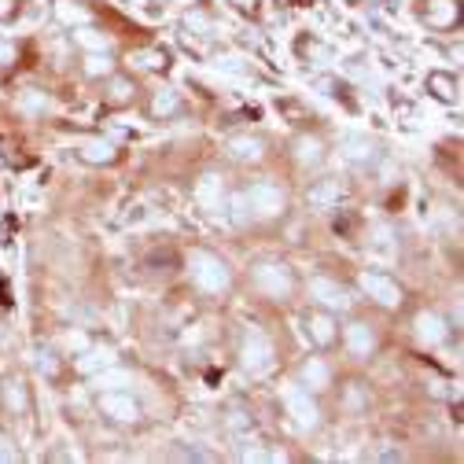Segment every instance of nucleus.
I'll use <instances>...</instances> for the list:
<instances>
[{
    "label": "nucleus",
    "mask_w": 464,
    "mask_h": 464,
    "mask_svg": "<svg viewBox=\"0 0 464 464\" xmlns=\"http://www.w3.org/2000/svg\"><path fill=\"white\" fill-rule=\"evenodd\" d=\"M188 269H192V280H196L203 291H210V295L225 291L228 280H232V277H228V269H225V262L214 258V255H203V251H196V255H192Z\"/></svg>",
    "instance_id": "f257e3e1"
},
{
    "label": "nucleus",
    "mask_w": 464,
    "mask_h": 464,
    "mask_svg": "<svg viewBox=\"0 0 464 464\" xmlns=\"http://www.w3.org/2000/svg\"><path fill=\"white\" fill-rule=\"evenodd\" d=\"M284 402H288V413H291V420H295V428H299V431L317 428V406H313V398H306V391L284 387Z\"/></svg>",
    "instance_id": "f03ea898"
},
{
    "label": "nucleus",
    "mask_w": 464,
    "mask_h": 464,
    "mask_svg": "<svg viewBox=\"0 0 464 464\" xmlns=\"http://www.w3.org/2000/svg\"><path fill=\"white\" fill-rule=\"evenodd\" d=\"M251 210L262 218H273V214H280L284 210V196H280V188L277 184H269V181H258V184H251V192H243Z\"/></svg>",
    "instance_id": "7ed1b4c3"
},
{
    "label": "nucleus",
    "mask_w": 464,
    "mask_h": 464,
    "mask_svg": "<svg viewBox=\"0 0 464 464\" xmlns=\"http://www.w3.org/2000/svg\"><path fill=\"white\" fill-rule=\"evenodd\" d=\"M362 291L369 295V299H376L379 306H398L402 302V288H398L391 277H384V273H362Z\"/></svg>",
    "instance_id": "20e7f679"
},
{
    "label": "nucleus",
    "mask_w": 464,
    "mask_h": 464,
    "mask_svg": "<svg viewBox=\"0 0 464 464\" xmlns=\"http://www.w3.org/2000/svg\"><path fill=\"white\" fill-rule=\"evenodd\" d=\"M255 280L265 295H273V299H288L291 295V277H288V269L284 265H273V262H262L255 269Z\"/></svg>",
    "instance_id": "39448f33"
},
{
    "label": "nucleus",
    "mask_w": 464,
    "mask_h": 464,
    "mask_svg": "<svg viewBox=\"0 0 464 464\" xmlns=\"http://www.w3.org/2000/svg\"><path fill=\"white\" fill-rule=\"evenodd\" d=\"M310 295H313V299H317L321 306H328V310H347V306H350L347 288H339L335 280H325V277L310 280Z\"/></svg>",
    "instance_id": "423d86ee"
},
{
    "label": "nucleus",
    "mask_w": 464,
    "mask_h": 464,
    "mask_svg": "<svg viewBox=\"0 0 464 464\" xmlns=\"http://www.w3.org/2000/svg\"><path fill=\"white\" fill-rule=\"evenodd\" d=\"M269 357H273V347L269 339H262V335H247V343H243V369L247 372H265L269 369Z\"/></svg>",
    "instance_id": "0eeeda50"
},
{
    "label": "nucleus",
    "mask_w": 464,
    "mask_h": 464,
    "mask_svg": "<svg viewBox=\"0 0 464 464\" xmlns=\"http://www.w3.org/2000/svg\"><path fill=\"white\" fill-rule=\"evenodd\" d=\"M100 409L115 416V420H137V402L130 394H122V391H103L100 394Z\"/></svg>",
    "instance_id": "6e6552de"
},
{
    "label": "nucleus",
    "mask_w": 464,
    "mask_h": 464,
    "mask_svg": "<svg viewBox=\"0 0 464 464\" xmlns=\"http://www.w3.org/2000/svg\"><path fill=\"white\" fill-rule=\"evenodd\" d=\"M416 339L428 343V347L446 339V325H442V317H435V313H420L416 317Z\"/></svg>",
    "instance_id": "1a4fd4ad"
},
{
    "label": "nucleus",
    "mask_w": 464,
    "mask_h": 464,
    "mask_svg": "<svg viewBox=\"0 0 464 464\" xmlns=\"http://www.w3.org/2000/svg\"><path fill=\"white\" fill-rule=\"evenodd\" d=\"M424 15H428V23H435V26H453L457 23V4H453V0H428Z\"/></svg>",
    "instance_id": "9d476101"
},
{
    "label": "nucleus",
    "mask_w": 464,
    "mask_h": 464,
    "mask_svg": "<svg viewBox=\"0 0 464 464\" xmlns=\"http://www.w3.org/2000/svg\"><path fill=\"white\" fill-rule=\"evenodd\" d=\"M347 343H350V350H354L357 357H365V354H372V347H376V339H372V332H369L365 325H350V328H347Z\"/></svg>",
    "instance_id": "9b49d317"
},
{
    "label": "nucleus",
    "mask_w": 464,
    "mask_h": 464,
    "mask_svg": "<svg viewBox=\"0 0 464 464\" xmlns=\"http://www.w3.org/2000/svg\"><path fill=\"white\" fill-rule=\"evenodd\" d=\"M310 206H317V210H325V206H335V199H339V184L335 181H325V184H317V188H310Z\"/></svg>",
    "instance_id": "f8f14e48"
},
{
    "label": "nucleus",
    "mask_w": 464,
    "mask_h": 464,
    "mask_svg": "<svg viewBox=\"0 0 464 464\" xmlns=\"http://www.w3.org/2000/svg\"><path fill=\"white\" fill-rule=\"evenodd\" d=\"M81 354H85V357L78 362L81 372H96V369H111V365H115V354H111V350H89V347H85Z\"/></svg>",
    "instance_id": "ddd939ff"
},
{
    "label": "nucleus",
    "mask_w": 464,
    "mask_h": 464,
    "mask_svg": "<svg viewBox=\"0 0 464 464\" xmlns=\"http://www.w3.org/2000/svg\"><path fill=\"white\" fill-rule=\"evenodd\" d=\"M196 196H199V203L206 210H218V203H221V177H203Z\"/></svg>",
    "instance_id": "4468645a"
},
{
    "label": "nucleus",
    "mask_w": 464,
    "mask_h": 464,
    "mask_svg": "<svg viewBox=\"0 0 464 464\" xmlns=\"http://www.w3.org/2000/svg\"><path fill=\"white\" fill-rule=\"evenodd\" d=\"M228 152L236 155V159H247V162H255L262 155V144L255 137H236V140H228Z\"/></svg>",
    "instance_id": "2eb2a0df"
},
{
    "label": "nucleus",
    "mask_w": 464,
    "mask_h": 464,
    "mask_svg": "<svg viewBox=\"0 0 464 464\" xmlns=\"http://www.w3.org/2000/svg\"><path fill=\"white\" fill-rule=\"evenodd\" d=\"M56 15L63 19V23H74V26H85V23H89V11L78 8L74 0H59V4H56Z\"/></svg>",
    "instance_id": "dca6fc26"
},
{
    "label": "nucleus",
    "mask_w": 464,
    "mask_h": 464,
    "mask_svg": "<svg viewBox=\"0 0 464 464\" xmlns=\"http://www.w3.org/2000/svg\"><path fill=\"white\" fill-rule=\"evenodd\" d=\"M328 365L325 362H306L302 369V379H306V387H328Z\"/></svg>",
    "instance_id": "f3484780"
},
{
    "label": "nucleus",
    "mask_w": 464,
    "mask_h": 464,
    "mask_svg": "<svg viewBox=\"0 0 464 464\" xmlns=\"http://www.w3.org/2000/svg\"><path fill=\"white\" fill-rule=\"evenodd\" d=\"M310 332H313V339H317L321 347L335 339V325H332V317H325V313H317V317L310 321Z\"/></svg>",
    "instance_id": "a211bd4d"
},
{
    "label": "nucleus",
    "mask_w": 464,
    "mask_h": 464,
    "mask_svg": "<svg viewBox=\"0 0 464 464\" xmlns=\"http://www.w3.org/2000/svg\"><path fill=\"white\" fill-rule=\"evenodd\" d=\"M81 155H85L89 162H111V159H115V147H111V144H100V140H93V144H85V147H81Z\"/></svg>",
    "instance_id": "6ab92c4d"
},
{
    "label": "nucleus",
    "mask_w": 464,
    "mask_h": 464,
    "mask_svg": "<svg viewBox=\"0 0 464 464\" xmlns=\"http://www.w3.org/2000/svg\"><path fill=\"white\" fill-rule=\"evenodd\" d=\"M152 111H155L159 118L174 115V111H177V93H174V89H162V93L155 96V103H152Z\"/></svg>",
    "instance_id": "aec40b11"
},
{
    "label": "nucleus",
    "mask_w": 464,
    "mask_h": 464,
    "mask_svg": "<svg viewBox=\"0 0 464 464\" xmlns=\"http://www.w3.org/2000/svg\"><path fill=\"white\" fill-rule=\"evenodd\" d=\"M4 402H8L15 413H23V409H26V394H23V384H15V379H11V384H4Z\"/></svg>",
    "instance_id": "412c9836"
},
{
    "label": "nucleus",
    "mask_w": 464,
    "mask_h": 464,
    "mask_svg": "<svg viewBox=\"0 0 464 464\" xmlns=\"http://www.w3.org/2000/svg\"><path fill=\"white\" fill-rule=\"evenodd\" d=\"M431 89H435L438 100H453V96H457V85H453L446 74H431Z\"/></svg>",
    "instance_id": "4be33fe9"
},
{
    "label": "nucleus",
    "mask_w": 464,
    "mask_h": 464,
    "mask_svg": "<svg viewBox=\"0 0 464 464\" xmlns=\"http://www.w3.org/2000/svg\"><path fill=\"white\" fill-rule=\"evenodd\" d=\"M295 152H299V162H317L321 159V144L317 140H299V144H295Z\"/></svg>",
    "instance_id": "5701e85b"
},
{
    "label": "nucleus",
    "mask_w": 464,
    "mask_h": 464,
    "mask_svg": "<svg viewBox=\"0 0 464 464\" xmlns=\"http://www.w3.org/2000/svg\"><path fill=\"white\" fill-rule=\"evenodd\" d=\"M78 41H81V45H85V48H93V52H96V48H100V52L107 48V37H103V33H96V30H81V33H78Z\"/></svg>",
    "instance_id": "b1692460"
},
{
    "label": "nucleus",
    "mask_w": 464,
    "mask_h": 464,
    "mask_svg": "<svg viewBox=\"0 0 464 464\" xmlns=\"http://www.w3.org/2000/svg\"><path fill=\"white\" fill-rule=\"evenodd\" d=\"M85 70L96 78V74H111V59L107 56H89L85 59Z\"/></svg>",
    "instance_id": "393cba45"
},
{
    "label": "nucleus",
    "mask_w": 464,
    "mask_h": 464,
    "mask_svg": "<svg viewBox=\"0 0 464 464\" xmlns=\"http://www.w3.org/2000/svg\"><path fill=\"white\" fill-rule=\"evenodd\" d=\"M133 63H137V67H162L166 56H162V52H137Z\"/></svg>",
    "instance_id": "a878e982"
},
{
    "label": "nucleus",
    "mask_w": 464,
    "mask_h": 464,
    "mask_svg": "<svg viewBox=\"0 0 464 464\" xmlns=\"http://www.w3.org/2000/svg\"><path fill=\"white\" fill-rule=\"evenodd\" d=\"M63 347H67V350H85L89 339H85L81 332H67V335H63Z\"/></svg>",
    "instance_id": "bb28decb"
},
{
    "label": "nucleus",
    "mask_w": 464,
    "mask_h": 464,
    "mask_svg": "<svg viewBox=\"0 0 464 464\" xmlns=\"http://www.w3.org/2000/svg\"><path fill=\"white\" fill-rule=\"evenodd\" d=\"M122 384H130V376H125V372H115V376L100 379V387H122Z\"/></svg>",
    "instance_id": "cd10ccee"
},
{
    "label": "nucleus",
    "mask_w": 464,
    "mask_h": 464,
    "mask_svg": "<svg viewBox=\"0 0 464 464\" xmlns=\"http://www.w3.org/2000/svg\"><path fill=\"white\" fill-rule=\"evenodd\" d=\"M111 96H115V100H130V96H133V89L125 85V81H115V85H111Z\"/></svg>",
    "instance_id": "c85d7f7f"
},
{
    "label": "nucleus",
    "mask_w": 464,
    "mask_h": 464,
    "mask_svg": "<svg viewBox=\"0 0 464 464\" xmlns=\"http://www.w3.org/2000/svg\"><path fill=\"white\" fill-rule=\"evenodd\" d=\"M0 460H15V450L8 446V438L0 435Z\"/></svg>",
    "instance_id": "c756f323"
},
{
    "label": "nucleus",
    "mask_w": 464,
    "mask_h": 464,
    "mask_svg": "<svg viewBox=\"0 0 464 464\" xmlns=\"http://www.w3.org/2000/svg\"><path fill=\"white\" fill-rule=\"evenodd\" d=\"M15 59V48L11 45H0V63H11Z\"/></svg>",
    "instance_id": "7c9ffc66"
},
{
    "label": "nucleus",
    "mask_w": 464,
    "mask_h": 464,
    "mask_svg": "<svg viewBox=\"0 0 464 464\" xmlns=\"http://www.w3.org/2000/svg\"><path fill=\"white\" fill-rule=\"evenodd\" d=\"M8 8H11V0H0V15H8Z\"/></svg>",
    "instance_id": "2f4dec72"
}]
</instances>
